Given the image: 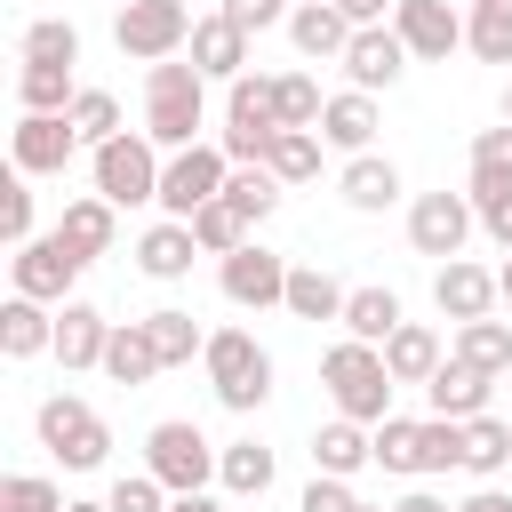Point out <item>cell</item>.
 Here are the masks:
<instances>
[{
    "instance_id": "7bdbcfd3",
    "label": "cell",
    "mask_w": 512,
    "mask_h": 512,
    "mask_svg": "<svg viewBox=\"0 0 512 512\" xmlns=\"http://www.w3.org/2000/svg\"><path fill=\"white\" fill-rule=\"evenodd\" d=\"M272 96H280V128H320V112H328V96H320L312 72H280Z\"/></svg>"
},
{
    "instance_id": "7dc6e473",
    "label": "cell",
    "mask_w": 512,
    "mask_h": 512,
    "mask_svg": "<svg viewBox=\"0 0 512 512\" xmlns=\"http://www.w3.org/2000/svg\"><path fill=\"white\" fill-rule=\"evenodd\" d=\"M104 504H112V512H168V488H160L152 472H120Z\"/></svg>"
},
{
    "instance_id": "db71d44e",
    "label": "cell",
    "mask_w": 512,
    "mask_h": 512,
    "mask_svg": "<svg viewBox=\"0 0 512 512\" xmlns=\"http://www.w3.org/2000/svg\"><path fill=\"white\" fill-rule=\"evenodd\" d=\"M456 512H512V496H504V488H488V480H480V488H472V496H464V504H456Z\"/></svg>"
},
{
    "instance_id": "f907efd6",
    "label": "cell",
    "mask_w": 512,
    "mask_h": 512,
    "mask_svg": "<svg viewBox=\"0 0 512 512\" xmlns=\"http://www.w3.org/2000/svg\"><path fill=\"white\" fill-rule=\"evenodd\" d=\"M0 232H8V248H24L32 240V192H24V176L8 184V200H0Z\"/></svg>"
},
{
    "instance_id": "be15d7a7",
    "label": "cell",
    "mask_w": 512,
    "mask_h": 512,
    "mask_svg": "<svg viewBox=\"0 0 512 512\" xmlns=\"http://www.w3.org/2000/svg\"><path fill=\"white\" fill-rule=\"evenodd\" d=\"M296 8H304V0H296Z\"/></svg>"
},
{
    "instance_id": "bcb514c9",
    "label": "cell",
    "mask_w": 512,
    "mask_h": 512,
    "mask_svg": "<svg viewBox=\"0 0 512 512\" xmlns=\"http://www.w3.org/2000/svg\"><path fill=\"white\" fill-rule=\"evenodd\" d=\"M376 464L384 472H416V416H384L376 424Z\"/></svg>"
},
{
    "instance_id": "f546056e",
    "label": "cell",
    "mask_w": 512,
    "mask_h": 512,
    "mask_svg": "<svg viewBox=\"0 0 512 512\" xmlns=\"http://www.w3.org/2000/svg\"><path fill=\"white\" fill-rule=\"evenodd\" d=\"M344 296H352V288H344L336 272L296 264V272H288V304H280V312H288V320H344Z\"/></svg>"
},
{
    "instance_id": "44dd1931",
    "label": "cell",
    "mask_w": 512,
    "mask_h": 512,
    "mask_svg": "<svg viewBox=\"0 0 512 512\" xmlns=\"http://www.w3.org/2000/svg\"><path fill=\"white\" fill-rule=\"evenodd\" d=\"M192 256H208V248L192 240V224H184V216H160V224L136 240V272H144V280H184V272H192Z\"/></svg>"
},
{
    "instance_id": "60d3db41",
    "label": "cell",
    "mask_w": 512,
    "mask_h": 512,
    "mask_svg": "<svg viewBox=\"0 0 512 512\" xmlns=\"http://www.w3.org/2000/svg\"><path fill=\"white\" fill-rule=\"evenodd\" d=\"M416 472H464V424L456 416H424L416 424Z\"/></svg>"
},
{
    "instance_id": "52a82bcc",
    "label": "cell",
    "mask_w": 512,
    "mask_h": 512,
    "mask_svg": "<svg viewBox=\"0 0 512 512\" xmlns=\"http://www.w3.org/2000/svg\"><path fill=\"white\" fill-rule=\"evenodd\" d=\"M216 440L200 432V424H184V416H168V424H152L144 432V472L168 488V496H192V488H208L216 480Z\"/></svg>"
},
{
    "instance_id": "680465c9",
    "label": "cell",
    "mask_w": 512,
    "mask_h": 512,
    "mask_svg": "<svg viewBox=\"0 0 512 512\" xmlns=\"http://www.w3.org/2000/svg\"><path fill=\"white\" fill-rule=\"evenodd\" d=\"M64 512H112V504H88V496H72V504H64Z\"/></svg>"
},
{
    "instance_id": "1f68e13d",
    "label": "cell",
    "mask_w": 512,
    "mask_h": 512,
    "mask_svg": "<svg viewBox=\"0 0 512 512\" xmlns=\"http://www.w3.org/2000/svg\"><path fill=\"white\" fill-rule=\"evenodd\" d=\"M464 48L480 64H512V0H464Z\"/></svg>"
},
{
    "instance_id": "4dcf8cb0",
    "label": "cell",
    "mask_w": 512,
    "mask_h": 512,
    "mask_svg": "<svg viewBox=\"0 0 512 512\" xmlns=\"http://www.w3.org/2000/svg\"><path fill=\"white\" fill-rule=\"evenodd\" d=\"M144 328H152V344H160V368H192V360L208 352V328H200L184 304H160V312H144Z\"/></svg>"
},
{
    "instance_id": "ba28073f",
    "label": "cell",
    "mask_w": 512,
    "mask_h": 512,
    "mask_svg": "<svg viewBox=\"0 0 512 512\" xmlns=\"http://www.w3.org/2000/svg\"><path fill=\"white\" fill-rule=\"evenodd\" d=\"M112 40H120V56H136V64H168V56L192 48V8H184V0H128V8L112 16Z\"/></svg>"
},
{
    "instance_id": "603a6c76",
    "label": "cell",
    "mask_w": 512,
    "mask_h": 512,
    "mask_svg": "<svg viewBox=\"0 0 512 512\" xmlns=\"http://www.w3.org/2000/svg\"><path fill=\"white\" fill-rule=\"evenodd\" d=\"M360 464H376V424L328 416V424L312 432V472H336V480H352Z\"/></svg>"
},
{
    "instance_id": "7a4b0ae2",
    "label": "cell",
    "mask_w": 512,
    "mask_h": 512,
    "mask_svg": "<svg viewBox=\"0 0 512 512\" xmlns=\"http://www.w3.org/2000/svg\"><path fill=\"white\" fill-rule=\"evenodd\" d=\"M320 384H328L336 416H352V424H384V416H392V368H384V344H360V336L328 344V352H320Z\"/></svg>"
},
{
    "instance_id": "f35d334b",
    "label": "cell",
    "mask_w": 512,
    "mask_h": 512,
    "mask_svg": "<svg viewBox=\"0 0 512 512\" xmlns=\"http://www.w3.org/2000/svg\"><path fill=\"white\" fill-rule=\"evenodd\" d=\"M16 96H24V112H72V64H24L16 72Z\"/></svg>"
},
{
    "instance_id": "836d02e7",
    "label": "cell",
    "mask_w": 512,
    "mask_h": 512,
    "mask_svg": "<svg viewBox=\"0 0 512 512\" xmlns=\"http://www.w3.org/2000/svg\"><path fill=\"white\" fill-rule=\"evenodd\" d=\"M448 352H456V360H472V368H488V376H504V368H512V328H504L496 312H488V320H456Z\"/></svg>"
},
{
    "instance_id": "cb8c5ba5",
    "label": "cell",
    "mask_w": 512,
    "mask_h": 512,
    "mask_svg": "<svg viewBox=\"0 0 512 512\" xmlns=\"http://www.w3.org/2000/svg\"><path fill=\"white\" fill-rule=\"evenodd\" d=\"M336 192H344V208L384 216V208L400 200V168H392L384 152H352V160H344V176H336Z\"/></svg>"
},
{
    "instance_id": "d6986e66",
    "label": "cell",
    "mask_w": 512,
    "mask_h": 512,
    "mask_svg": "<svg viewBox=\"0 0 512 512\" xmlns=\"http://www.w3.org/2000/svg\"><path fill=\"white\" fill-rule=\"evenodd\" d=\"M248 40H256V32H240V24L216 8V16L192 24V48H184V56H192L208 80H240V72H248Z\"/></svg>"
},
{
    "instance_id": "9a60e30c",
    "label": "cell",
    "mask_w": 512,
    "mask_h": 512,
    "mask_svg": "<svg viewBox=\"0 0 512 512\" xmlns=\"http://www.w3.org/2000/svg\"><path fill=\"white\" fill-rule=\"evenodd\" d=\"M408 64H416V56H408V40H400L392 24H360V32H352V48H344V80H352V88H368V96H376V88H392Z\"/></svg>"
},
{
    "instance_id": "4fadbf2b",
    "label": "cell",
    "mask_w": 512,
    "mask_h": 512,
    "mask_svg": "<svg viewBox=\"0 0 512 512\" xmlns=\"http://www.w3.org/2000/svg\"><path fill=\"white\" fill-rule=\"evenodd\" d=\"M8 152H16V176H64V160L80 152V128H72V112H24Z\"/></svg>"
},
{
    "instance_id": "d590c367",
    "label": "cell",
    "mask_w": 512,
    "mask_h": 512,
    "mask_svg": "<svg viewBox=\"0 0 512 512\" xmlns=\"http://www.w3.org/2000/svg\"><path fill=\"white\" fill-rule=\"evenodd\" d=\"M512 464V416H472L464 424V472L472 480H496Z\"/></svg>"
},
{
    "instance_id": "4316f807",
    "label": "cell",
    "mask_w": 512,
    "mask_h": 512,
    "mask_svg": "<svg viewBox=\"0 0 512 512\" xmlns=\"http://www.w3.org/2000/svg\"><path fill=\"white\" fill-rule=\"evenodd\" d=\"M104 376L112 384H152L160 376V344H152V328L144 320H112V344H104Z\"/></svg>"
},
{
    "instance_id": "6125c7cd",
    "label": "cell",
    "mask_w": 512,
    "mask_h": 512,
    "mask_svg": "<svg viewBox=\"0 0 512 512\" xmlns=\"http://www.w3.org/2000/svg\"><path fill=\"white\" fill-rule=\"evenodd\" d=\"M112 8H128V0H112Z\"/></svg>"
},
{
    "instance_id": "d4e9b609",
    "label": "cell",
    "mask_w": 512,
    "mask_h": 512,
    "mask_svg": "<svg viewBox=\"0 0 512 512\" xmlns=\"http://www.w3.org/2000/svg\"><path fill=\"white\" fill-rule=\"evenodd\" d=\"M56 232L96 264V256H112V240H120V208L104 200V192H80V200H64V216H56Z\"/></svg>"
},
{
    "instance_id": "277c9868",
    "label": "cell",
    "mask_w": 512,
    "mask_h": 512,
    "mask_svg": "<svg viewBox=\"0 0 512 512\" xmlns=\"http://www.w3.org/2000/svg\"><path fill=\"white\" fill-rule=\"evenodd\" d=\"M200 368H208V384H216V400H224L232 416H256V408L272 400V352H264L248 328H208Z\"/></svg>"
},
{
    "instance_id": "5b68a950",
    "label": "cell",
    "mask_w": 512,
    "mask_h": 512,
    "mask_svg": "<svg viewBox=\"0 0 512 512\" xmlns=\"http://www.w3.org/2000/svg\"><path fill=\"white\" fill-rule=\"evenodd\" d=\"M32 432H40V448H48L64 472H96V464L112 456V424H104L80 392H48L40 416H32Z\"/></svg>"
},
{
    "instance_id": "6da1fadb",
    "label": "cell",
    "mask_w": 512,
    "mask_h": 512,
    "mask_svg": "<svg viewBox=\"0 0 512 512\" xmlns=\"http://www.w3.org/2000/svg\"><path fill=\"white\" fill-rule=\"evenodd\" d=\"M200 120H208V72L192 56L144 64V136L160 152H184V144H200Z\"/></svg>"
},
{
    "instance_id": "f1b7e54d",
    "label": "cell",
    "mask_w": 512,
    "mask_h": 512,
    "mask_svg": "<svg viewBox=\"0 0 512 512\" xmlns=\"http://www.w3.org/2000/svg\"><path fill=\"white\" fill-rule=\"evenodd\" d=\"M320 136H328L336 152H368V144H376V96H368V88H344V96H328V112H320Z\"/></svg>"
},
{
    "instance_id": "8d00e7d4",
    "label": "cell",
    "mask_w": 512,
    "mask_h": 512,
    "mask_svg": "<svg viewBox=\"0 0 512 512\" xmlns=\"http://www.w3.org/2000/svg\"><path fill=\"white\" fill-rule=\"evenodd\" d=\"M320 144H328L320 128H280L272 152H264V168H272L280 184H312V176H320Z\"/></svg>"
},
{
    "instance_id": "f6af8a7d",
    "label": "cell",
    "mask_w": 512,
    "mask_h": 512,
    "mask_svg": "<svg viewBox=\"0 0 512 512\" xmlns=\"http://www.w3.org/2000/svg\"><path fill=\"white\" fill-rule=\"evenodd\" d=\"M72 496L48 480V472H8L0 480V512H64Z\"/></svg>"
},
{
    "instance_id": "484cf974",
    "label": "cell",
    "mask_w": 512,
    "mask_h": 512,
    "mask_svg": "<svg viewBox=\"0 0 512 512\" xmlns=\"http://www.w3.org/2000/svg\"><path fill=\"white\" fill-rule=\"evenodd\" d=\"M440 328H424V320H400L392 336H384V368H392V384H432L440 376Z\"/></svg>"
},
{
    "instance_id": "9c48e42d",
    "label": "cell",
    "mask_w": 512,
    "mask_h": 512,
    "mask_svg": "<svg viewBox=\"0 0 512 512\" xmlns=\"http://www.w3.org/2000/svg\"><path fill=\"white\" fill-rule=\"evenodd\" d=\"M224 176H232V152L224 144H184V152H168V168H160V216H200L208 200H224Z\"/></svg>"
},
{
    "instance_id": "7c38bea8",
    "label": "cell",
    "mask_w": 512,
    "mask_h": 512,
    "mask_svg": "<svg viewBox=\"0 0 512 512\" xmlns=\"http://www.w3.org/2000/svg\"><path fill=\"white\" fill-rule=\"evenodd\" d=\"M288 256H272L264 240H240L232 256H216V280H224V296L240 304V312H272V304H288Z\"/></svg>"
},
{
    "instance_id": "91938a15",
    "label": "cell",
    "mask_w": 512,
    "mask_h": 512,
    "mask_svg": "<svg viewBox=\"0 0 512 512\" xmlns=\"http://www.w3.org/2000/svg\"><path fill=\"white\" fill-rule=\"evenodd\" d=\"M496 120H512V80H504V104H496Z\"/></svg>"
},
{
    "instance_id": "2e32d148",
    "label": "cell",
    "mask_w": 512,
    "mask_h": 512,
    "mask_svg": "<svg viewBox=\"0 0 512 512\" xmlns=\"http://www.w3.org/2000/svg\"><path fill=\"white\" fill-rule=\"evenodd\" d=\"M432 304H440L448 320H488V312L504 304V288H496V272H488V264H472V256H448V264L432 272Z\"/></svg>"
},
{
    "instance_id": "83f0119b",
    "label": "cell",
    "mask_w": 512,
    "mask_h": 512,
    "mask_svg": "<svg viewBox=\"0 0 512 512\" xmlns=\"http://www.w3.org/2000/svg\"><path fill=\"white\" fill-rule=\"evenodd\" d=\"M464 192H472V208L496 200V192H512V120H496V128L472 136V176H464Z\"/></svg>"
},
{
    "instance_id": "30bf717a",
    "label": "cell",
    "mask_w": 512,
    "mask_h": 512,
    "mask_svg": "<svg viewBox=\"0 0 512 512\" xmlns=\"http://www.w3.org/2000/svg\"><path fill=\"white\" fill-rule=\"evenodd\" d=\"M88 272V256L64 240V232H32L16 256H8V288L16 296H40V304H72V280Z\"/></svg>"
},
{
    "instance_id": "ab89813d",
    "label": "cell",
    "mask_w": 512,
    "mask_h": 512,
    "mask_svg": "<svg viewBox=\"0 0 512 512\" xmlns=\"http://www.w3.org/2000/svg\"><path fill=\"white\" fill-rule=\"evenodd\" d=\"M280 192H288V184H280V176H272L264 160H256V168H232V176H224V200H232V208H240L248 224H264V216L280 208Z\"/></svg>"
},
{
    "instance_id": "ee69618b",
    "label": "cell",
    "mask_w": 512,
    "mask_h": 512,
    "mask_svg": "<svg viewBox=\"0 0 512 512\" xmlns=\"http://www.w3.org/2000/svg\"><path fill=\"white\" fill-rule=\"evenodd\" d=\"M72 128H80L88 152L112 144V136H120V96H112V88H80V96H72Z\"/></svg>"
},
{
    "instance_id": "e0dca14e",
    "label": "cell",
    "mask_w": 512,
    "mask_h": 512,
    "mask_svg": "<svg viewBox=\"0 0 512 512\" xmlns=\"http://www.w3.org/2000/svg\"><path fill=\"white\" fill-rule=\"evenodd\" d=\"M288 40H296L304 64H344V48H352V16H344L336 0H304V8H288Z\"/></svg>"
},
{
    "instance_id": "5bb4252c",
    "label": "cell",
    "mask_w": 512,
    "mask_h": 512,
    "mask_svg": "<svg viewBox=\"0 0 512 512\" xmlns=\"http://www.w3.org/2000/svg\"><path fill=\"white\" fill-rule=\"evenodd\" d=\"M392 32L408 40L416 64H448L464 48V8H448V0H400L392 8Z\"/></svg>"
},
{
    "instance_id": "7402d4cb",
    "label": "cell",
    "mask_w": 512,
    "mask_h": 512,
    "mask_svg": "<svg viewBox=\"0 0 512 512\" xmlns=\"http://www.w3.org/2000/svg\"><path fill=\"white\" fill-rule=\"evenodd\" d=\"M0 352H8V360L56 352V312H48L40 296H16V288H8V304H0Z\"/></svg>"
},
{
    "instance_id": "b9f144b4",
    "label": "cell",
    "mask_w": 512,
    "mask_h": 512,
    "mask_svg": "<svg viewBox=\"0 0 512 512\" xmlns=\"http://www.w3.org/2000/svg\"><path fill=\"white\" fill-rule=\"evenodd\" d=\"M192 240H200L208 256H232L240 240H256V224H248V216H240L232 200H208V208L192 216Z\"/></svg>"
},
{
    "instance_id": "f5cc1de1",
    "label": "cell",
    "mask_w": 512,
    "mask_h": 512,
    "mask_svg": "<svg viewBox=\"0 0 512 512\" xmlns=\"http://www.w3.org/2000/svg\"><path fill=\"white\" fill-rule=\"evenodd\" d=\"M336 8H344V16H352V32H360V24H392V8H400V0H336Z\"/></svg>"
},
{
    "instance_id": "74e56055",
    "label": "cell",
    "mask_w": 512,
    "mask_h": 512,
    "mask_svg": "<svg viewBox=\"0 0 512 512\" xmlns=\"http://www.w3.org/2000/svg\"><path fill=\"white\" fill-rule=\"evenodd\" d=\"M16 56H24V64H80V32H72L64 16H32L24 40H16Z\"/></svg>"
},
{
    "instance_id": "e575fe53",
    "label": "cell",
    "mask_w": 512,
    "mask_h": 512,
    "mask_svg": "<svg viewBox=\"0 0 512 512\" xmlns=\"http://www.w3.org/2000/svg\"><path fill=\"white\" fill-rule=\"evenodd\" d=\"M272 472H280V456H272L264 440H232V448L216 456V480H224L232 496H264V488H272Z\"/></svg>"
},
{
    "instance_id": "d6a6232c",
    "label": "cell",
    "mask_w": 512,
    "mask_h": 512,
    "mask_svg": "<svg viewBox=\"0 0 512 512\" xmlns=\"http://www.w3.org/2000/svg\"><path fill=\"white\" fill-rule=\"evenodd\" d=\"M400 320H408V312H400V296H392V288H352L336 328H344V336H360V344H384Z\"/></svg>"
},
{
    "instance_id": "ac0fdd59",
    "label": "cell",
    "mask_w": 512,
    "mask_h": 512,
    "mask_svg": "<svg viewBox=\"0 0 512 512\" xmlns=\"http://www.w3.org/2000/svg\"><path fill=\"white\" fill-rule=\"evenodd\" d=\"M104 344H112V320L96 312V304H56V360H64V376H80V368H104Z\"/></svg>"
},
{
    "instance_id": "94428289",
    "label": "cell",
    "mask_w": 512,
    "mask_h": 512,
    "mask_svg": "<svg viewBox=\"0 0 512 512\" xmlns=\"http://www.w3.org/2000/svg\"><path fill=\"white\" fill-rule=\"evenodd\" d=\"M368 512H392V504H368Z\"/></svg>"
},
{
    "instance_id": "9f6ffc18",
    "label": "cell",
    "mask_w": 512,
    "mask_h": 512,
    "mask_svg": "<svg viewBox=\"0 0 512 512\" xmlns=\"http://www.w3.org/2000/svg\"><path fill=\"white\" fill-rule=\"evenodd\" d=\"M392 512H448V504H440V496H424V488H408V496H400Z\"/></svg>"
},
{
    "instance_id": "8fae6325",
    "label": "cell",
    "mask_w": 512,
    "mask_h": 512,
    "mask_svg": "<svg viewBox=\"0 0 512 512\" xmlns=\"http://www.w3.org/2000/svg\"><path fill=\"white\" fill-rule=\"evenodd\" d=\"M472 224H480L472 192H416V200H408V248H416V256H440V264L464 256Z\"/></svg>"
},
{
    "instance_id": "ffe728a7",
    "label": "cell",
    "mask_w": 512,
    "mask_h": 512,
    "mask_svg": "<svg viewBox=\"0 0 512 512\" xmlns=\"http://www.w3.org/2000/svg\"><path fill=\"white\" fill-rule=\"evenodd\" d=\"M488 368H472V360H440V376L424 384V400H432V416H456V424H472V416H488Z\"/></svg>"
},
{
    "instance_id": "c3c4849f",
    "label": "cell",
    "mask_w": 512,
    "mask_h": 512,
    "mask_svg": "<svg viewBox=\"0 0 512 512\" xmlns=\"http://www.w3.org/2000/svg\"><path fill=\"white\" fill-rule=\"evenodd\" d=\"M296 512H368V504L352 496V480H336V472H312V488L296 496Z\"/></svg>"
},
{
    "instance_id": "8992f818",
    "label": "cell",
    "mask_w": 512,
    "mask_h": 512,
    "mask_svg": "<svg viewBox=\"0 0 512 512\" xmlns=\"http://www.w3.org/2000/svg\"><path fill=\"white\" fill-rule=\"evenodd\" d=\"M272 136H280V96H272V80L264 72H240V80H224V152H232V168H256L264 152H272Z\"/></svg>"
},
{
    "instance_id": "3957f363",
    "label": "cell",
    "mask_w": 512,
    "mask_h": 512,
    "mask_svg": "<svg viewBox=\"0 0 512 512\" xmlns=\"http://www.w3.org/2000/svg\"><path fill=\"white\" fill-rule=\"evenodd\" d=\"M160 168H168V152H160L144 128H120L112 144L88 152V184H96L112 208H160Z\"/></svg>"
},
{
    "instance_id": "816d5d0a",
    "label": "cell",
    "mask_w": 512,
    "mask_h": 512,
    "mask_svg": "<svg viewBox=\"0 0 512 512\" xmlns=\"http://www.w3.org/2000/svg\"><path fill=\"white\" fill-rule=\"evenodd\" d=\"M480 232L512 256V192H496V200H480Z\"/></svg>"
},
{
    "instance_id": "681fc988",
    "label": "cell",
    "mask_w": 512,
    "mask_h": 512,
    "mask_svg": "<svg viewBox=\"0 0 512 512\" xmlns=\"http://www.w3.org/2000/svg\"><path fill=\"white\" fill-rule=\"evenodd\" d=\"M216 8H224L240 32H272V24H288V8H296V0H216Z\"/></svg>"
},
{
    "instance_id": "11a10c76",
    "label": "cell",
    "mask_w": 512,
    "mask_h": 512,
    "mask_svg": "<svg viewBox=\"0 0 512 512\" xmlns=\"http://www.w3.org/2000/svg\"><path fill=\"white\" fill-rule=\"evenodd\" d=\"M168 512H224V504H216L208 488H192V496H168Z\"/></svg>"
},
{
    "instance_id": "6f0895ef",
    "label": "cell",
    "mask_w": 512,
    "mask_h": 512,
    "mask_svg": "<svg viewBox=\"0 0 512 512\" xmlns=\"http://www.w3.org/2000/svg\"><path fill=\"white\" fill-rule=\"evenodd\" d=\"M496 288H504V304H512V256H504V264H496Z\"/></svg>"
}]
</instances>
